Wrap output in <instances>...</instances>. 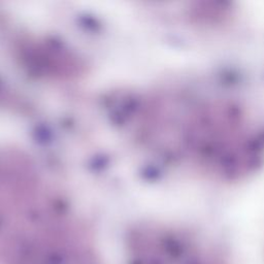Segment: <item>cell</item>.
Masks as SVG:
<instances>
[{
	"label": "cell",
	"mask_w": 264,
	"mask_h": 264,
	"mask_svg": "<svg viewBox=\"0 0 264 264\" xmlns=\"http://www.w3.org/2000/svg\"><path fill=\"white\" fill-rule=\"evenodd\" d=\"M173 151L194 177L236 182L264 159V128L243 103L200 88L174 97Z\"/></svg>",
	"instance_id": "1"
},
{
	"label": "cell",
	"mask_w": 264,
	"mask_h": 264,
	"mask_svg": "<svg viewBox=\"0 0 264 264\" xmlns=\"http://www.w3.org/2000/svg\"><path fill=\"white\" fill-rule=\"evenodd\" d=\"M216 251L197 233L164 230L136 239L129 247L127 264H220Z\"/></svg>",
	"instance_id": "2"
}]
</instances>
